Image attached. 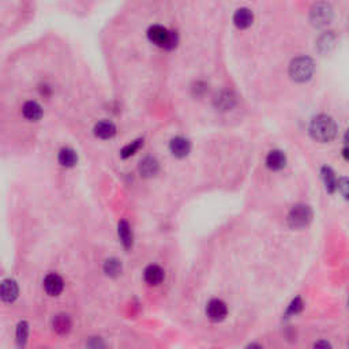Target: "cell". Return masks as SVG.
I'll return each mask as SVG.
<instances>
[{"mask_svg": "<svg viewBox=\"0 0 349 349\" xmlns=\"http://www.w3.org/2000/svg\"><path fill=\"white\" fill-rule=\"evenodd\" d=\"M310 133H311V137L318 142H330L335 137L337 126L330 116L319 115L311 122Z\"/></svg>", "mask_w": 349, "mask_h": 349, "instance_id": "cell-1", "label": "cell"}, {"mask_svg": "<svg viewBox=\"0 0 349 349\" xmlns=\"http://www.w3.org/2000/svg\"><path fill=\"white\" fill-rule=\"evenodd\" d=\"M147 38L154 45L165 48V49H172L178 44V34L174 32H170L161 25L150 26L147 30Z\"/></svg>", "mask_w": 349, "mask_h": 349, "instance_id": "cell-2", "label": "cell"}, {"mask_svg": "<svg viewBox=\"0 0 349 349\" xmlns=\"http://www.w3.org/2000/svg\"><path fill=\"white\" fill-rule=\"evenodd\" d=\"M314 70H315V65L310 57L306 56H300L292 60L289 67V74L292 79L298 81V82H306L308 79L313 77Z\"/></svg>", "mask_w": 349, "mask_h": 349, "instance_id": "cell-3", "label": "cell"}, {"mask_svg": "<svg viewBox=\"0 0 349 349\" xmlns=\"http://www.w3.org/2000/svg\"><path fill=\"white\" fill-rule=\"evenodd\" d=\"M313 218V211L307 205H296L290 209L288 222L292 228H303L308 225Z\"/></svg>", "mask_w": 349, "mask_h": 349, "instance_id": "cell-4", "label": "cell"}, {"mask_svg": "<svg viewBox=\"0 0 349 349\" xmlns=\"http://www.w3.org/2000/svg\"><path fill=\"white\" fill-rule=\"evenodd\" d=\"M19 296V286L17 281L6 278L0 282V300L3 303H14Z\"/></svg>", "mask_w": 349, "mask_h": 349, "instance_id": "cell-5", "label": "cell"}, {"mask_svg": "<svg viewBox=\"0 0 349 349\" xmlns=\"http://www.w3.org/2000/svg\"><path fill=\"white\" fill-rule=\"evenodd\" d=\"M42 286H44V289H45V292L49 296H59L63 292V289H65V281H63V278L59 274L49 273L44 278Z\"/></svg>", "mask_w": 349, "mask_h": 349, "instance_id": "cell-6", "label": "cell"}, {"mask_svg": "<svg viewBox=\"0 0 349 349\" xmlns=\"http://www.w3.org/2000/svg\"><path fill=\"white\" fill-rule=\"evenodd\" d=\"M331 19V9L329 5L319 3L315 5L311 10V22L315 26H325L326 23L330 22Z\"/></svg>", "mask_w": 349, "mask_h": 349, "instance_id": "cell-7", "label": "cell"}, {"mask_svg": "<svg viewBox=\"0 0 349 349\" xmlns=\"http://www.w3.org/2000/svg\"><path fill=\"white\" fill-rule=\"evenodd\" d=\"M206 314L207 317H209V319H211V321L220 322L226 317V314H228V307H226V304L224 303L222 300H220V299H213V300H210L209 304H207Z\"/></svg>", "mask_w": 349, "mask_h": 349, "instance_id": "cell-8", "label": "cell"}, {"mask_svg": "<svg viewBox=\"0 0 349 349\" xmlns=\"http://www.w3.org/2000/svg\"><path fill=\"white\" fill-rule=\"evenodd\" d=\"M164 277H165V273L158 265H149L143 271V280L146 284L152 285V286L160 285Z\"/></svg>", "mask_w": 349, "mask_h": 349, "instance_id": "cell-9", "label": "cell"}, {"mask_svg": "<svg viewBox=\"0 0 349 349\" xmlns=\"http://www.w3.org/2000/svg\"><path fill=\"white\" fill-rule=\"evenodd\" d=\"M22 115L28 122H38L44 115L42 106L37 101H26L22 105Z\"/></svg>", "mask_w": 349, "mask_h": 349, "instance_id": "cell-10", "label": "cell"}, {"mask_svg": "<svg viewBox=\"0 0 349 349\" xmlns=\"http://www.w3.org/2000/svg\"><path fill=\"white\" fill-rule=\"evenodd\" d=\"M170 153L173 154L174 157H179V158H183L190 153V149H191V145L186 138L183 137H176L170 141L169 143Z\"/></svg>", "mask_w": 349, "mask_h": 349, "instance_id": "cell-11", "label": "cell"}, {"mask_svg": "<svg viewBox=\"0 0 349 349\" xmlns=\"http://www.w3.org/2000/svg\"><path fill=\"white\" fill-rule=\"evenodd\" d=\"M73 327V321L67 314H57L52 319V329L57 334H67Z\"/></svg>", "mask_w": 349, "mask_h": 349, "instance_id": "cell-12", "label": "cell"}, {"mask_svg": "<svg viewBox=\"0 0 349 349\" xmlns=\"http://www.w3.org/2000/svg\"><path fill=\"white\" fill-rule=\"evenodd\" d=\"M94 134H96V137L101 139L113 138L116 134V126L109 120H102V122H98L96 124Z\"/></svg>", "mask_w": 349, "mask_h": 349, "instance_id": "cell-13", "label": "cell"}, {"mask_svg": "<svg viewBox=\"0 0 349 349\" xmlns=\"http://www.w3.org/2000/svg\"><path fill=\"white\" fill-rule=\"evenodd\" d=\"M286 164V157L281 150H271L266 157V165L271 170L282 169Z\"/></svg>", "mask_w": 349, "mask_h": 349, "instance_id": "cell-14", "label": "cell"}, {"mask_svg": "<svg viewBox=\"0 0 349 349\" xmlns=\"http://www.w3.org/2000/svg\"><path fill=\"white\" fill-rule=\"evenodd\" d=\"M254 15L248 9H239L234 15L235 25L239 29H247L253 23Z\"/></svg>", "mask_w": 349, "mask_h": 349, "instance_id": "cell-15", "label": "cell"}, {"mask_svg": "<svg viewBox=\"0 0 349 349\" xmlns=\"http://www.w3.org/2000/svg\"><path fill=\"white\" fill-rule=\"evenodd\" d=\"M29 340V323L26 321H21L15 329V342L19 349H25Z\"/></svg>", "mask_w": 349, "mask_h": 349, "instance_id": "cell-16", "label": "cell"}, {"mask_svg": "<svg viewBox=\"0 0 349 349\" xmlns=\"http://www.w3.org/2000/svg\"><path fill=\"white\" fill-rule=\"evenodd\" d=\"M119 238L120 242L123 243L126 248H130L133 246V232H131V226L127 221H120L119 222Z\"/></svg>", "mask_w": 349, "mask_h": 349, "instance_id": "cell-17", "label": "cell"}, {"mask_svg": "<svg viewBox=\"0 0 349 349\" xmlns=\"http://www.w3.org/2000/svg\"><path fill=\"white\" fill-rule=\"evenodd\" d=\"M139 170H141V173H142L143 176H146V178L154 176V174L158 172V162H157L156 158H153V157H146L145 160L141 161Z\"/></svg>", "mask_w": 349, "mask_h": 349, "instance_id": "cell-18", "label": "cell"}, {"mask_svg": "<svg viewBox=\"0 0 349 349\" xmlns=\"http://www.w3.org/2000/svg\"><path fill=\"white\" fill-rule=\"evenodd\" d=\"M77 161H78V156H77V153L74 152L73 149L65 147V149H62V150L59 152L60 165L70 168V166L75 165V164H77Z\"/></svg>", "mask_w": 349, "mask_h": 349, "instance_id": "cell-19", "label": "cell"}, {"mask_svg": "<svg viewBox=\"0 0 349 349\" xmlns=\"http://www.w3.org/2000/svg\"><path fill=\"white\" fill-rule=\"evenodd\" d=\"M322 178H323V182H325L327 191L329 193H334V190L337 189V179H335L333 170L330 168H327V166H323L322 168Z\"/></svg>", "mask_w": 349, "mask_h": 349, "instance_id": "cell-20", "label": "cell"}, {"mask_svg": "<svg viewBox=\"0 0 349 349\" xmlns=\"http://www.w3.org/2000/svg\"><path fill=\"white\" fill-rule=\"evenodd\" d=\"M104 271H105L108 276H119L120 273H122V263H120L119 259L110 258V259L105 261V263H104Z\"/></svg>", "mask_w": 349, "mask_h": 349, "instance_id": "cell-21", "label": "cell"}, {"mask_svg": "<svg viewBox=\"0 0 349 349\" xmlns=\"http://www.w3.org/2000/svg\"><path fill=\"white\" fill-rule=\"evenodd\" d=\"M235 104V100L229 96V93H222L221 96L217 97V105L220 106L221 109H229Z\"/></svg>", "mask_w": 349, "mask_h": 349, "instance_id": "cell-22", "label": "cell"}, {"mask_svg": "<svg viewBox=\"0 0 349 349\" xmlns=\"http://www.w3.org/2000/svg\"><path fill=\"white\" fill-rule=\"evenodd\" d=\"M334 41H335L334 36L329 33V34H325L323 37H321L318 46H319V49H321L322 52H329L330 51V46L334 45Z\"/></svg>", "mask_w": 349, "mask_h": 349, "instance_id": "cell-23", "label": "cell"}, {"mask_svg": "<svg viewBox=\"0 0 349 349\" xmlns=\"http://www.w3.org/2000/svg\"><path fill=\"white\" fill-rule=\"evenodd\" d=\"M141 145H142V141H141V139H138V141H134V142L127 145L126 147H123V150L120 152V154H122L123 158H129V157H131L133 154H135V152H137L139 147H141Z\"/></svg>", "mask_w": 349, "mask_h": 349, "instance_id": "cell-24", "label": "cell"}, {"mask_svg": "<svg viewBox=\"0 0 349 349\" xmlns=\"http://www.w3.org/2000/svg\"><path fill=\"white\" fill-rule=\"evenodd\" d=\"M86 348L87 349H105V342L102 340L101 337H90L89 340L86 341Z\"/></svg>", "mask_w": 349, "mask_h": 349, "instance_id": "cell-25", "label": "cell"}, {"mask_svg": "<svg viewBox=\"0 0 349 349\" xmlns=\"http://www.w3.org/2000/svg\"><path fill=\"white\" fill-rule=\"evenodd\" d=\"M302 308H303V302L300 300V299H295L294 302L290 303L289 308H288V314H290V315H295V314H298L302 311Z\"/></svg>", "mask_w": 349, "mask_h": 349, "instance_id": "cell-26", "label": "cell"}, {"mask_svg": "<svg viewBox=\"0 0 349 349\" xmlns=\"http://www.w3.org/2000/svg\"><path fill=\"white\" fill-rule=\"evenodd\" d=\"M314 349H331V345L327 341H318L314 344Z\"/></svg>", "mask_w": 349, "mask_h": 349, "instance_id": "cell-27", "label": "cell"}, {"mask_svg": "<svg viewBox=\"0 0 349 349\" xmlns=\"http://www.w3.org/2000/svg\"><path fill=\"white\" fill-rule=\"evenodd\" d=\"M246 349H263V348H262L261 345H258V344H251V345H248Z\"/></svg>", "mask_w": 349, "mask_h": 349, "instance_id": "cell-28", "label": "cell"}]
</instances>
